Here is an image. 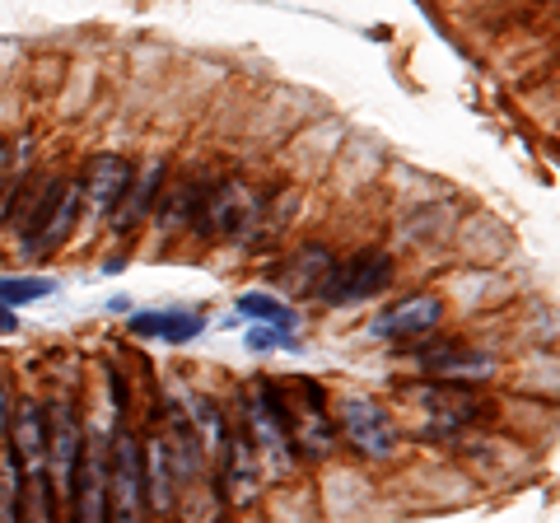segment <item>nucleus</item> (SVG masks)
Here are the masks:
<instances>
[{
	"label": "nucleus",
	"instance_id": "1",
	"mask_svg": "<svg viewBox=\"0 0 560 523\" xmlns=\"http://www.w3.org/2000/svg\"><path fill=\"white\" fill-rule=\"evenodd\" d=\"M261 216H267V197L243 178H224L210 191H201L191 224H197V234H206V239H253Z\"/></svg>",
	"mask_w": 560,
	"mask_h": 523
},
{
	"label": "nucleus",
	"instance_id": "2",
	"mask_svg": "<svg viewBox=\"0 0 560 523\" xmlns=\"http://www.w3.org/2000/svg\"><path fill=\"white\" fill-rule=\"evenodd\" d=\"M238 426L248 434L253 453H261L276 473H290L294 467V440L285 426V407H280V388L276 383H253L248 393L238 397Z\"/></svg>",
	"mask_w": 560,
	"mask_h": 523
},
{
	"label": "nucleus",
	"instance_id": "3",
	"mask_svg": "<svg viewBox=\"0 0 560 523\" xmlns=\"http://www.w3.org/2000/svg\"><path fill=\"white\" fill-rule=\"evenodd\" d=\"M108 523H150L145 477H140V440L117 426L108 440Z\"/></svg>",
	"mask_w": 560,
	"mask_h": 523
},
{
	"label": "nucleus",
	"instance_id": "4",
	"mask_svg": "<svg viewBox=\"0 0 560 523\" xmlns=\"http://www.w3.org/2000/svg\"><path fill=\"white\" fill-rule=\"evenodd\" d=\"M280 407H285V426L294 453H308V458H327L337 449V426L323 407V388L313 379H294L290 388H280Z\"/></svg>",
	"mask_w": 560,
	"mask_h": 523
},
{
	"label": "nucleus",
	"instance_id": "5",
	"mask_svg": "<svg viewBox=\"0 0 560 523\" xmlns=\"http://www.w3.org/2000/svg\"><path fill=\"white\" fill-rule=\"evenodd\" d=\"M388 286H393V257L378 253V248H364L346 262H331V271L318 286V300L331 309H346V304L374 300V294H383Z\"/></svg>",
	"mask_w": 560,
	"mask_h": 523
},
{
	"label": "nucleus",
	"instance_id": "6",
	"mask_svg": "<svg viewBox=\"0 0 560 523\" xmlns=\"http://www.w3.org/2000/svg\"><path fill=\"white\" fill-rule=\"evenodd\" d=\"M331 426H337V434L360 458H393L397 453V426L374 397H346Z\"/></svg>",
	"mask_w": 560,
	"mask_h": 523
},
{
	"label": "nucleus",
	"instance_id": "7",
	"mask_svg": "<svg viewBox=\"0 0 560 523\" xmlns=\"http://www.w3.org/2000/svg\"><path fill=\"white\" fill-rule=\"evenodd\" d=\"M407 397L420 407V416H425V426H430L434 434H453V430H463V426H471V421H477V416L486 411L477 393H467L463 383H448V379L416 383V388H411Z\"/></svg>",
	"mask_w": 560,
	"mask_h": 523
},
{
	"label": "nucleus",
	"instance_id": "8",
	"mask_svg": "<svg viewBox=\"0 0 560 523\" xmlns=\"http://www.w3.org/2000/svg\"><path fill=\"white\" fill-rule=\"evenodd\" d=\"M80 449H84L80 416H75V407H70V403H57L47 411V477L57 481L51 491H61V500L70 496V481H75Z\"/></svg>",
	"mask_w": 560,
	"mask_h": 523
},
{
	"label": "nucleus",
	"instance_id": "9",
	"mask_svg": "<svg viewBox=\"0 0 560 523\" xmlns=\"http://www.w3.org/2000/svg\"><path fill=\"white\" fill-rule=\"evenodd\" d=\"M140 477H145V504L154 514L178 510V463H173L168 430L150 434V444L140 449Z\"/></svg>",
	"mask_w": 560,
	"mask_h": 523
},
{
	"label": "nucleus",
	"instance_id": "10",
	"mask_svg": "<svg viewBox=\"0 0 560 523\" xmlns=\"http://www.w3.org/2000/svg\"><path fill=\"white\" fill-rule=\"evenodd\" d=\"M416 360H420V370H425V374L448 379V383L486 379L490 370H495V356H486V351H477V346H467V341H448V337L420 346Z\"/></svg>",
	"mask_w": 560,
	"mask_h": 523
},
{
	"label": "nucleus",
	"instance_id": "11",
	"mask_svg": "<svg viewBox=\"0 0 560 523\" xmlns=\"http://www.w3.org/2000/svg\"><path fill=\"white\" fill-rule=\"evenodd\" d=\"M131 178H136L131 160H121V154H94L80 178V206H90V216H113V206L131 187Z\"/></svg>",
	"mask_w": 560,
	"mask_h": 523
},
{
	"label": "nucleus",
	"instance_id": "12",
	"mask_svg": "<svg viewBox=\"0 0 560 523\" xmlns=\"http://www.w3.org/2000/svg\"><path fill=\"white\" fill-rule=\"evenodd\" d=\"M215 463H220V491H224V500H230V504H253L257 500V453L248 444V434H243V426H234L230 434H224Z\"/></svg>",
	"mask_w": 560,
	"mask_h": 523
},
{
	"label": "nucleus",
	"instance_id": "13",
	"mask_svg": "<svg viewBox=\"0 0 560 523\" xmlns=\"http://www.w3.org/2000/svg\"><path fill=\"white\" fill-rule=\"evenodd\" d=\"M440 318H444L440 294H411V300H397L370 333L383 341H407V337H425L430 327H440Z\"/></svg>",
	"mask_w": 560,
	"mask_h": 523
},
{
	"label": "nucleus",
	"instance_id": "14",
	"mask_svg": "<svg viewBox=\"0 0 560 523\" xmlns=\"http://www.w3.org/2000/svg\"><path fill=\"white\" fill-rule=\"evenodd\" d=\"M331 271V253L323 243H308V248L290 253L280 267L271 271V281L280 286V294H290V300H304V294H318L323 276Z\"/></svg>",
	"mask_w": 560,
	"mask_h": 523
},
{
	"label": "nucleus",
	"instance_id": "15",
	"mask_svg": "<svg viewBox=\"0 0 560 523\" xmlns=\"http://www.w3.org/2000/svg\"><path fill=\"white\" fill-rule=\"evenodd\" d=\"M164 178H168L164 160H154V164H145V173H136L131 187L121 191V201L113 206V230H117V234H131L136 224L145 220V211L154 206V197L164 191Z\"/></svg>",
	"mask_w": 560,
	"mask_h": 523
},
{
	"label": "nucleus",
	"instance_id": "16",
	"mask_svg": "<svg viewBox=\"0 0 560 523\" xmlns=\"http://www.w3.org/2000/svg\"><path fill=\"white\" fill-rule=\"evenodd\" d=\"M206 318H197V313H140V318H131V337H150V341H168V346H183L191 337H201Z\"/></svg>",
	"mask_w": 560,
	"mask_h": 523
},
{
	"label": "nucleus",
	"instance_id": "17",
	"mask_svg": "<svg viewBox=\"0 0 560 523\" xmlns=\"http://www.w3.org/2000/svg\"><path fill=\"white\" fill-rule=\"evenodd\" d=\"M75 216H80V183H66L61 201H57V211H51V220L43 224V234H38V239H28V243H24V253H51L57 243H66V234H70V224H75Z\"/></svg>",
	"mask_w": 560,
	"mask_h": 523
},
{
	"label": "nucleus",
	"instance_id": "18",
	"mask_svg": "<svg viewBox=\"0 0 560 523\" xmlns=\"http://www.w3.org/2000/svg\"><path fill=\"white\" fill-rule=\"evenodd\" d=\"M187 416H191V426H197V440L206 444L210 458H215L220 444H224V434H230V426H224V411L215 407V397L191 393V397H187Z\"/></svg>",
	"mask_w": 560,
	"mask_h": 523
},
{
	"label": "nucleus",
	"instance_id": "19",
	"mask_svg": "<svg viewBox=\"0 0 560 523\" xmlns=\"http://www.w3.org/2000/svg\"><path fill=\"white\" fill-rule=\"evenodd\" d=\"M0 523H24V473L14 449H0Z\"/></svg>",
	"mask_w": 560,
	"mask_h": 523
},
{
	"label": "nucleus",
	"instance_id": "20",
	"mask_svg": "<svg viewBox=\"0 0 560 523\" xmlns=\"http://www.w3.org/2000/svg\"><path fill=\"white\" fill-rule=\"evenodd\" d=\"M238 313H243V318H261V323H271V327H285V333L294 327V309L271 300V294H261V290L238 294Z\"/></svg>",
	"mask_w": 560,
	"mask_h": 523
},
{
	"label": "nucleus",
	"instance_id": "21",
	"mask_svg": "<svg viewBox=\"0 0 560 523\" xmlns=\"http://www.w3.org/2000/svg\"><path fill=\"white\" fill-rule=\"evenodd\" d=\"M51 290L57 281H47V276H10V281H0V304H33L47 300Z\"/></svg>",
	"mask_w": 560,
	"mask_h": 523
},
{
	"label": "nucleus",
	"instance_id": "22",
	"mask_svg": "<svg viewBox=\"0 0 560 523\" xmlns=\"http://www.w3.org/2000/svg\"><path fill=\"white\" fill-rule=\"evenodd\" d=\"M248 346L253 351H271V346H294V337H280V327H257V333H248Z\"/></svg>",
	"mask_w": 560,
	"mask_h": 523
},
{
	"label": "nucleus",
	"instance_id": "23",
	"mask_svg": "<svg viewBox=\"0 0 560 523\" xmlns=\"http://www.w3.org/2000/svg\"><path fill=\"white\" fill-rule=\"evenodd\" d=\"M10 407H14V403H10L5 383H0V430H5V426H10Z\"/></svg>",
	"mask_w": 560,
	"mask_h": 523
},
{
	"label": "nucleus",
	"instance_id": "24",
	"mask_svg": "<svg viewBox=\"0 0 560 523\" xmlns=\"http://www.w3.org/2000/svg\"><path fill=\"white\" fill-rule=\"evenodd\" d=\"M14 327H20V318L10 313V304H0V333H14Z\"/></svg>",
	"mask_w": 560,
	"mask_h": 523
},
{
	"label": "nucleus",
	"instance_id": "25",
	"mask_svg": "<svg viewBox=\"0 0 560 523\" xmlns=\"http://www.w3.org/2000/svg\"><path fill=\"white\" fill-rule=\"evenodd\" d=\"M5 178H10V150L0 146V197H5Z\"/></svg>",
	"mask_w": 560,
	"mask_h": 523
}]
</instances>
